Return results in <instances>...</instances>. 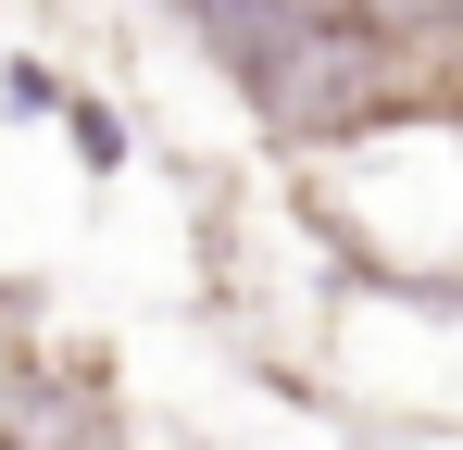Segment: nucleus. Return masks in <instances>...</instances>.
I'll use <instances>...</instances> for the list:
<instances>
[]
</instances>
